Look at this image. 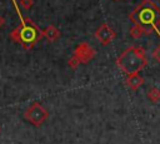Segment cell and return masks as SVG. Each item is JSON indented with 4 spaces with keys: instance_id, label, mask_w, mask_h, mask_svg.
I'll return each instance as SVG.
<instances>
[{
    "instance_id": "obj_13",
    "label": "cell",
    "mask_w": 160,
    "mask_h": 144,
    "mask_svg": "<svg viewBox=\"0 0 160 144\" xmlns=\"http://www.w3.org/2000/svg\"><path fill=\"white\" fill-rule=\"evenodd\" d=\"M152 58L160 64V45H158L152 51Z\"/></svg>"
},
{
    "instance_id": "obj_1",
    "label": "cell",
    "mask_w": 160,
    "mask_h": 144,
    "mask_svg": "<svg viewBox=\"0 0 160 144\" xmlns=\"http://www.w3.org/2000/svg\"><path fill=\"white\" fill-rule=\"evenodd\" d=\"M132 24L142 26L146 35L156 31L160 36V8L152 0H142L129 14Z\"/></svg>"
},
{
    "instance_id": "obj_14",
    "label": "cell",
    "mask_w": 160,
    "mask_h": 144,
    "mask_svg": "<svg viewBox=\"0 0 160 144\" xmlns=\"http://www.w3.org/2000/svg\"><path fill=\"white\" fill-rule=\"evenodd\" d=\"M4 24H5V19H4V18H2L1 15H0V28H1V26H2Z\"/></svg>"
},
{
    "instance_id": "obj_2",
    "label": "cell",
    "mask_w": 160,
    "mask_h": 144,
    "mask_svg": "<svg viewBox=\"0 0 160 144\" xmlns=\"http://www.w3.org/2000/svg\"><path fill=\"white\" fill-rule=\"evenodd\" d=\"M12 5L20 18V24L11 30L10 33V39L14 41V43H18L20 44L24 49L26 50H30L42 36H44V33L40 30V28L30 19V18H22L20 10L18 9V4L15 3V0H12Z\"/></svg>"
},
{
    "instance_id": "obj_11",
    "label": "cell",
    "mask_w": 160,
    "mask_h": 144,
    "mask_svg": "<svg viewBox=\"0 0 160 144\" xmlns=\"http://www.w3.org/2000/svg\"><path fill=\"white\" fill-rule=\"evenodd\" d=\"M80 64H81V63H80V60H79V59H78L75 55H72V56L69 59V61H68V65H69V68H71L72 70L78 69Z\"/></svg>"
},
{
    "instance_id": "obj_3",
    "label": "cell",
    "mask_w": 160,
    "mask_h": 144,
    "mask_svg": "<svg viewBox=\"0 0 160 144\" xmlns=\"http://www.w3.org/2000/svg\"><path fill=\"white\" fill-rule=\"evenodd\" d=\"M148 65L145 50L141 46H129L118 58L116 66L126 75L140 73Z\"/></svg>"
},
{
    "instance_id": "obj_8",
    "label": "cell",
    "mask_w": 160,
    "mask_h": 144,
    "mask_svg": "<svg viewBox=\"0 0 160 144\" xmlns=\"http://www.w3.org/2000/svg\"><path fill=\"white\" fill-rule=\"evenodd\" d=\"M42 33H44V36L46 38V40H48V41H50V43H54V41L59 40V39H60V36H61L60 30H59L55 25H51V24H50V25H48Z\"/></svg>"
},
{
    "instance_id": "obj_7",
    "label": "cell",
    "mask_w": 160,
    "mask_h": 144,
    "mask_svg": "<svg viewBox=\"0 0 160 144\" xmlns=\"http://www.w3.org/2000/svg\"><path fill=\"white\" fill-rule=\"evenodd\" d=\"M144 84V79L140 76L139 73L136 74H131V75H126V79H125V85L129 86L131 90L136 91L141 85Z\"/></svg>"
},
{
    "instance_id": "obj_16",
    "label": "cell",
    "mask_w": 160,
    "mask_h": 144,
    "mask_svg": "<svg viewBox=\"0 0 160 144\" xmlns=\"http://www.w3.org/2000/svg\"><path fill=\"white\" fill-rule=\"evenodd\" d=\"M115 1H119V0H115Z\"/></svg>"
},
{
    "instance_id": "obj_12",
    "label": "cell",
    "mask_w": 160,
    "mask_h": 144,
    "mask_svg": "<svg viewBox=\"0 0 160 144\" xmlns=\"http://www.w3.org/2000/svg\"><path fill=\"white\" fill-rule=\"evenodd\" d=\"M19 4H20V6H21L22 9H25V10H30L31 6L34 5V1H32V0H20Z\"/></svg>"
},
{
    "instance_id": "obj_6",
    "label": "cell",
    "mask_w": 160,
    "mask_h": 144,
    "mask_svg": "<svg viewBox=\"0 0 160 144\" xmlns=\"http://www.w3.org/2000/svg\"><path fill=\"white\" fill-rule=\"evenodd\" d=\"M94 36L96 38V40H98L101 45L106 46V45H109V44L116 38V33L110 28V25H108L106 23H104V24H101V25L96 29Z\"/></svg>"
},
{
    "instance_id": "obj_4",
    "label": "cell",
    "mask_w": 160,
    "mask_h": 144,
    "mask_svg": "<svg viewBox=\"0 0 160 144\" xmlns=\"http://www.w3.org/2000/svg\"><path fill=\"white\" fill-rule=\"evenodd\" d=\"M49 118V111L38 101L32 103L24 113V119L34 126H40Z\"/></svg>"
},
{
    "instance_id": "obj_15",
    "label": "cell",
    "mask_w": 160,
    "mask_h": 144,
    "mask_svg": "<svg viewBox=\"0 0 160 144\" xmlns=\"http://www.w3.org/2000/svg\"><path fill=\"white\" fill-rule=\"evenodd\" d=\"M0 134H1V126H0Z\"/></svg>"
},
{
    "instance_id": "obj_5",
    "label": "cell",
    "mask_w": 160,
    "mask_h": 144,
    "mask_svg": "<svg viewBox=\"0 0 160 144\" xmlns=\"http://www.w3.org/2000/svg\"><path fill=\"white\" fill-rule=\"evenodd\" d=\"M74 55L80 60L81 64H88L96 55V51L89 43L82 41L74 49Z\"/></svg>"
},
{
    "instance_id": "obj_9",
    "label": "cell",
    "mask_w": 160,
    "mask_h": 144,
    "mask_svg": "<svg viewBox=\"0 0 160 144\" xmlns=\"http://www.w3.org/2000/svg\"><path fill=\"white\" fill-rule=\"evenodd\" d=\"M146 96H148V99L151 103H159L160 101V89H158V88H150V90L148 91Z\"/></svg>"
},
{
    "instance_id": "obj_10",
    "label": "cell",
    "mask_w": 160,
    "mask_h": 144,
    "mask_svg": "<svg viewBox=\"0 0 160 144\" xmlns=\"http://www.w3.org/2000/svg\"><path fill=\"white\" fill-rule=\"evenodd\" d=\"M130 36L132 38V39H139L142 34H145V31H144V29H142V26L141 25H139V24H134L132 26H131V29H130Z\"/></svg>"
}]
</instances>
